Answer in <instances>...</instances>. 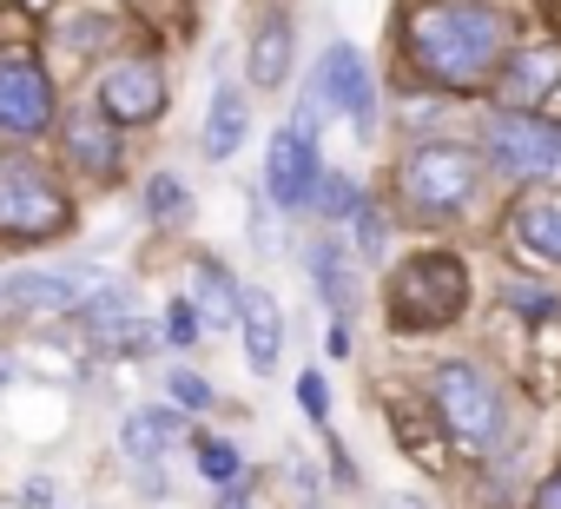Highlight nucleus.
<instances>
[{
  "label": "nucleus",
  "mask_w": 561,
  "mask_h": 509,
  "mask_svg": "<svg viewBox=\"0 0 561 509\" xmlns=\"http://www.w3.org/2000/svg\"><path fill=\"white\" fill-rule=\"evenodd\" d=\"M146 212L152 218H185V185L179 179H152L146 185Z\"/></svg>",
  "instance_id": "23"
},
{
  "label": "nucleus",
  "mask_w": 561,
  "mask_h": 509,
  "mask_svg": "<svg viewBox=\"0 0 561 509\" xmlns=\"http://www.w3.org/2000/svg\"><path fill=\"white\" fill-rule=\"evenodd\" d=\"M165 397H179V410H205L211 404V384L198 371H165Z\"/></svg>",
  "instance_id": "22"
},
{
  "label": "nucleus",
  "mask_w": 561,
  "mask_h": 509,
  "mask_svg": "<svg viewBox=\"0 0 561 509\" xmlns=\"http://www.w3.org/2000/svg\"><path fill=\"white\" fill-rule=\"evenodd\" d=\"M0 292L27 312H80L87 305V272H14Z\"/></svg>",
  "instance_id": "12"
},
{
  "label": "nucleus",
  "mask_w": 561,
  "mask_h": 509,
  "mask_svg": "<svg viewBox=\"0 0 561 509\" xmlns=\"http://www.w3.org/2000/svg\"><path fill=\"white\" fill-rule=\"evenodd\" d=\"M244 133H251V106H244V93L238 87H211V106H205V152L211 159H231L238 146H244Z\"/></svg>",
  "instance_id": "13"
},
{
  "label": "nucleus",
  "mask_w": 561,
  "mask_h": 509,
  "mask_svg": "<svg viewBox=\"0 0 561 509\" xmlns=\"http://www.w3.org/2000/svg\"><path fill=\"white\" fill-rule=\"evenodd\" d=\"M198 470H205L211 483H231V476H238V450H231V443H205V450H198Z\"/></svg>",
  "instance_id": "25"
},
{
  "label": "nucleus",
  "mask_w": 561,
  "mask_h": 509,
  "mask_svg": "<svg viewBox=\"0 0 561 509\" xmlns=\"http://www.w3.org/2000/svg\"><path fill=\"white\" fill-rule=\"evenodd\" d=\"M251 80L264 87V93H277L291 80V21H271L257 41H251Z\"/></svg>",
  "instance_id": "17"
},
{
  "label": "nucleus",
  "mask_w": 561,
  "mask_h": 509,
  "mask_svg": "<svg viewBox=\"0 0 561 509\" xmlns=\"http://www.w3.org/2000/svg\"><path fill=\"white\" fill-rule=\"evenodd\" d=\"M383 231H390V225H383V212L357 205V245H364V251H383Z\"/></svg>",
  "instance_id": "26"
},
{
  "label": "nucleus",
  "mask_w": 561,
  "mask_h": 509,
  "mask_svg": "<svg viewBox=\"0 0 561 509\" xmlns=\"http://www.w3.org/2000/svg\"><path fill=\"white\" fill-rule=\"evenodd\" d=\"M298 404H305V417H311V423H324V417H331V391H324V377H318V371H305V377H298Z\"/></svg>",
  "instance_id": "24"
},
{
  "label": "nucleus",
  "mask_w": 561,
  "mask_h": 509,
  "mask_svg": "<svg viewBox=\"0 0 561 509\" xmlns=\"http://www.w3.org/2000/svg\"><path fill=\"white\" fill-rule=\"evenodd\" d=\"M192 331H198L192 305H172V344H192Z\"/></svg>",
  "instance_id": "28"
},
{
  "label": "nucleus",
  "mask_w": 561,
  "mask_h": 509,
  "mask_svg": "<svg viewBox=\"0 0 561 509\" xmlns=\"http://www.w3.org/2000/svg\"><path fill=\"white\" fill-rule=\"evenodd\" d=\"M311 185H318V146H311V120H298V126H285V133L271 139L264 192H271V205L298 212V205L311 199Z\"/></svg>",
  "instance_id": "7"
},
{
  "label": "nucleus",
  "mask_w": 561,
  "mask_h": 509,
  "mask_svg": "<svg viewBox=\"0 0 561 509\" xmlns=\"http://www.w3.org/2000/svg\"><path fill=\"white\" fill-rule=\"evenodd\" d=\"M528 509H561V470L554 476H541V489H535V502Z\"/></svg>",
  "instance_id": "29"
},
{
  "label": "nucleus",
  "mask_w": 561,
  "mask_h": 509,
  "mask_svg": "<svg viewBox=\"0 0 561 509\" xmlns=\"http://www.w3.org/2000/svg\"><path fill=\"white\" fill-rule=\"evenodd\" d=\"M67 225V199L47 166L0 159V231L8 238H54Z\"/></svg>",
  "instance_id": "3"
},
{
  "label": "nucleus",
  "mask_w": 561,
  "mask_h": 509,
  "mask_svg": "<svg viewBox=\"0 0 561 509\" xmlns=\"http://www.w3.org/2000/svg\"><path fill=\"white\" fill-rule=\"evenodd\" d=\"M508 305H515V312H535V318L554 312V298H548V292H528V285H508Z\"/></svg>",
  "instance_id": "27"
},
{
  "label": "nucleus",
  "mask_w": 561,
  "mask_h": 509,
  "mask_svg": "<svg viewBox=\"0 0 561 509\" xmlns=\"http://www.w3.org/2000/svg\"><path fill=\"white\" fill-rule=\"evenodd\" d=\"M67 146H73V152H80L93 172H113V159H119L113 133H106L100 120H87V113H80V120H67Z\"/></svg>",
  "instance_id": "19"
},
{
  "label": "nucleus",
  "mask_w": 561,
  "mask_h": 509,
  "mask_svg": "<svg viewBox=\"0 0 561 509\" xmlns=\"http://www.w3.org/2000/svg\"><path fill=\"white\" fill-rule=\"evenodd\" d=\"M238 325H244V364L264 377L285 351V312H277L271 292H238Z\"/></svg>",
  "instance_id": "11"
},
{
  "label": "nucleus",
  "mask_w": 561,
  "mask_h": 509,
  "mask_svg": "<svg viewBox=\"0 0 561 509\" xmlns=\"http://www.w3.org/2000/svg\"><path fill=\"white\" fill-rule=\"evenodd\" d=\"M383 509H416V496H390V502H383Z\"/></svg>",
  "instance_id": "30"
},
{
  "label": "nucleus",
  "mask_w": 561,
  "mask_h": 509,
  "mask_svg": "<svg viewBox=\"0 0 561 509\" xmlns=\"http://www.w3.org/2000/svg\"><path fill=\"white\" fill-rule=\"evenodd\" d=\"M476 185H482V159L469 146H416L403 159V199L430 218L462 212L476 199Z\"/></svg>",
  "instance_id": "2"
},
{
  "label": "nucleus",
  "mask_w": 561,
  "mask_h": 509,
  "mask_svg": "<svg viewBox=\"0 0 561 509\" xmlns=\"http://www.w3.org/2000/svg\"><path fill=\"white\" fill-rule=\"evenodd\" d=\"M198 305L225 325V318H238V298H231V279H225V265H211V259H198Z\"/></svg>",
  "instance_id": "20"
},
{
  "label": "nucleus",
  "mask_w": 561,
  "mask_h": 509,
  "mask_svg": "<svg viewBox=\"0 0 561 509\" xmlns=\"http://www.w3.org/2000/svg\"><path fill=\"white\" fill-rule=\"evenodd\" d=\"M430 391H436V410H443V423L456 430V443L489 450V443L502 437V397H495V384H489L476 364H443Z\"/></svg>",
  "instance_id": "4"
},
{
  "label": "nucleus",
  "mask_w": 561,
  "mask_h": 509,
  "mask_svg": "<svg viewBox=\"0 0 561 509\" xmlns=\"http://www.w3.org/2000/svg\"><path fill=\"white\" fill-rule=\"evenodd\" d=\"M397 318L403 325H449L456 312H462V265L456 259H410L403 272H397Z\"/></svg>",
  "instance_id": "5"
},
{
  "label": "nucleus",
  "mask_w": 561,
  "mask_h": 509,
  "mask_svg": "<svg viewBox=\"0 0 561 509\" xmlns=\"http://www.w3.org/2000/svg\"><path fill=\"white\" fill-rule=\"evenodd\" d=\"M515 238L535 251V259L561 265V199H528V205L515 212Z\"/></svg>",
  "instance_id": "16"
},
{
  "label": "nucleus",
  "mask_w": 561,
  "mask_h": 509,
  "mask_svg": "<svg viewBox=\"0 0 561 509\" xmlns=\"http://www.w3.org/2000/svg\"><path fill=\"white\" fill-rule=\"evenodd\" d=\"M159 106H165V73H159L152 60H126V67H113V73L100 80V113L119 120V126H139V120H152Z\"/></svg>",
  "instance_id": "8"
},
{
  "label": "nucleus",
  "mask_w": 561,
  "mask_h": 509,
  "mask_svg": "<svg viewBox=\"0 0 561 509\" xmlns=\"http://www.w3.org/2000/svg\"><path fill=\"white\" fill-rule=\"evenodd\" d=\"M54 113V87L34 60H0V133H41Z\"/></svg>",
  "instance_id": "9"
},
{
  "label": "nucleus",
  "mask_w": 561,
  "mask_h": 509,
  "mask_svg": "<svg viewBox=\"0 0 561 509\" xmlns=\"http://www.w3.org/2000/svg\"><path fill=\"white\" fill-rule=\"evenodd\" d=\"M554 80H561V47H528V54L508 67L502 93H508V106H535Z\"/></svg>",
  "instance_id": "14"
},
{
  "label": "nucleus",
  "mask_w": 561,
  "mask_h": 509,
  "mask_svg": "<svg viewBox=\"0 0 561 509\" xmlns=\"http://www.w3.org/2000/svg\"><path fill=\"white\" fill-rule=\"evenodd\" d=\"M410 47L443 87H476L508 47V21L476 0H430L410 21Z\"/></svg>",
  "instance_id": "1"
},
{
  "label": "nucleus",
  "mask_w": 561,
  "mask_h": 509,
  "mask_svg": "<svg viewBox=\"0 0 561 509\" xmlns=\"http://www.w3.org/2000/svg\"><path fill=\"white\" fill-rule=\"evenodd\" d=\"M311 279H318V298H331V312H351L357 279H351V265H344V245H337V238H318V245H311Z\"/></svg>",
  "instance_id": "18"
},
{
  "label": "nucleus",
  "mask_w": 561,
  "mask_h": 509,
  "mask_svg": "<svg viewBox=\"0 0 561 509\" xmlns=\"http://www.w3.org/2000/svg\"><path fill=\"white\" fill-rule=\"evenodd\" d=\"M318 106H337V113H357L370 120V73H364V54L357 47H324L318 60Z\"/></svg>",
  "instance_id": "10"
},
{
  "label": "nucleus",
  "mask_w": 561,
  "mask_h": 509,
  "mask_svg": "<svg viewBox=\"0 0 561 509\" xmlns=\"http://www.w3.org/2000/svg\"><path fill=\"white\" fill-rule=\"evenodd\" d=\"M311 199H318L331 218H344V212H357V179H344V172H318Z\"/></svg>",
  "instance_id": "21"
},
{
  "label": "nucleus",
  "mask_w": 561,
  "mask_h": 509,
  "mask_svg": "<svg viewBox=\"0 0 561 509\" xmlns=\"http://www.w3.org/2000/svg\"><path fill=\"white\" fill-rule=\"evenodd\" d=\"M179 410H133L126 417V430H119V450L133 456V463H152V456H165V443L179 437Z\"/></svg>",
  "instance_id": "15"
},
{
  "label": "nucleus",
  "mask_w": 561,
  "mask_h": 509,
  "mask_svg": "<svg viewBox=\"0 0 561 509\" xmlns=\"http://www.w3.org/2000/svg\"><path fill=\"white\" fill-rule=\"evenodd\" d=\"M489 159L515 179H535V172H554L561 166V133L535 113H502L489 126Z\"/></svg>",
  "instance_id": "6"
}]
</instances>
